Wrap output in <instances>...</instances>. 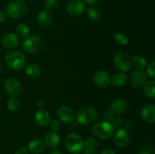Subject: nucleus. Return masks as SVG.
Masks as SVG:
<instances>
[{
  "instance_id": "473e14b6",
  "label": "nucleus",
  "mask_w": 155,
  "mask_h": 154,
  "mask_svg": "<svg viewBox=\"0 0 155 154\" xmlns=\"http://www.w3.org/2000/svg\"><path fill=\"white\" fill-rule=\"evenodd\" d=\"M135 122L133 119H127V121L124 123V129L127 130V131H130V130L133 129L135 127Z\"/></svg>"
},
{
  "instance_id": "9b49d317",
  "label": "nucleus",
  "mask_w": 155,
  "mask_h": 154,
  "mask_svg": "<svg viewBox=\"0 0 155 154\" xmlns=\"http://www.w3.org/2000/svg\"><path fill=\"white\" fill-rule=\"evenodd\" d=\"M57 115L58 119L64 123H69L74 119V114L72 110L66 106H61L58 109Z\"/></svg>"
},
{
  "instance_id": "f8f14e48",
  "label": "nucleus",
  "mask_w": 155,
  "mask_h": 154,
  "mask_svg": "<svg viewBox=\"0 0 155 154\" xmlns=\"http://www.w3.org/2000/svg\"><path fill=\"white\" fill-rule=\"evenodd\" d=\"M94 82L100 88H105L110 84V77L104 71H98L94 75Z\"/></svg>"
},
{
  "instance_id": "c756f323",
  "label": "nucleus",
  "mask_w": 155,
  "mask_h": 154,
  "mask_svg": "<svg viewBox=\"0 0 155 154\" xmlns=\"http://www.w3.org/2000/svg\"><path fill=\"white\" fill-rule=\"evenodd\" d=\"M97 145H98V142L96 139L93 137H89L84 142V146H86V148H95Z\"/></svg>"
},
{
  "instance_id": "ea45409f",
  "label": "nucleus",
  "mask_w": 155,
  "mask_h": 154,
  "mask_svg": "<svg viewBox=\"0 0 155 154\" xmlns=\"http://www.w3.org/2000/svg\"><path fill=\"white\" fill-rule=\"evenodd\" d=\"M83 1L88 5H95V4H97V3L100 2L101 0H83Z\"/></svg>"
},
{
  "instance_id": "4be33fe9",
  "label": "nucleus",
  "mask_w": 155,
  "mask_h": 154,
  "mask_svg": "<svg viewBox=\"0 0 155 154\" xmlns=\"http://www.w3.org/2000/svg\"><path fill=\"white\" fill-rule=\"evenodd\" d=\"M26 73L31 78H36L41 73V69L38 65L30 63L26 67Z\"/></svg>"
},
{
  "instance_id": "bb28decb",
  "label": "nucleus",
  "mask_w": 155,
  "mask_h": 154,
  "mask_svg": "<svg viewBox=\"0 0 155 154\" xmlns=\"http://www.w3.org/2000/svg\"><path fill=\"white\" fill-rule=\"evenodd\" d=\"M20 105V101L16 98V97L12 96L7 101V107L9 110L12 112L17 111L19 109Z\"/></svg>"
},
{
  "instance_id": "f257e3e1",
  "label": "nucleus",
  "mask_w": 155,
  "mask_h": 154,
  "mask_svg": "<svg viewBox=\"0 0 155 154\" xmlns=\"http://www.w3.org/2000/svg\"><path fill=\"white\" fill-rule=\"evenodd\" d=\"M98 113L95 109L89 106L82 107L77 110L76 117L77 122L81 125H89L94 122L96 119Z\"/></svg>"
},
{
  "instance_id": "37998d69",
  "label": "nucleus",
  "mask_w": 155,
  "mask_h": 154,
  "mask_svg": "<svg viewBox=\"0 0 155 154\" xmlns=\"http://www.w3.org/2000/svg\"><path fill=\"white\" fill-rule=\"evenodd\" d=\"M139 154H151V152L148 150H147V149H142V150H141L139 152Z\"/></svg>"
},
{
  "instance_id": "5701e85b",
  "label": "nucleus",
  "mask_w": 155,
  "mask_h": 154,
  "mask_svg": "<svg viewBox=\"0 0 155 154\" xmlns=\"http://www.w3.org/2000/svg\"><path fill=\"white\" fill-rule=\"evenodd\" d=\"M144 94L148 98H154L155 97V82L154 80L148 82L145 84Z\"/></svg>"
},
{
  "instance_id": "c85d7f7f",
  "label": "nucleus",
  "mask_w": 155,
  "mask_h": 154,
  "mask_svg": "<svg viewBox=\"0 0 155 154\" xmlns=\"http://www.w3.org/2000/svg\"><path fill=\"white\" fill-rule=\"evenodd\" d=\"M58 5V0H47L45 3L46 11H53L57 8Z\"/></svg>"
},
{
  "instance_id": "1a4fd4ad",
  "label": "nucleus",
  "mask_w": 155,
  "mask_h": 154,
  "mask_svg": "<svg viewBox=\"0 0 155 154\" xmlns=\"http://www.w3.org/2000/svg\"><path fill=\"white\" fill-rule=\"evenodd\" d=\"M67 11L72 16H79L86 11V6L81 0H71L67 6Z\"/></svg>"
},
{
  "instance_id": "0eeeda50",
  "label": "nucleus",
  "mask_w": 155,
  "mask_h": 154,
  "mask_svg": "<svg viewBox=\"0 0 155 154\" xmlns=\"http://www.w3.org/2000/svg\"><path fill=\"white\" fill-rule=\"evenodd\" d=\"M23 49L28 54H35L41 49L42 46V39L38 36L26 38L22 43Z\"/></svg>"
},
{
  "instance_id": "4468645a",
  "label": "nucleus",
  "mask_w": 155,
  "mask_h": 154,
  "mask_svg": "<svg viewBox=\"0 0 155 154\" xmlns=\"http://www.w3.org/2000/svg\"><path fill=\"white\" fill-rule=\"evenodd\" d=\"M44 143L45 146L51 149H54L58 146L60 143V137L58 134H56L54 131L48 132L44 138Z\"/></svg>"
},
{
  "instance_id": "f704fd0d",
  "label": "nucleus",
  "mask_w": 155,
  "mask_h": 154,
  "mask_svg": "<svg viewBox=\"0 0 155 154\" xmlns=\"http://www.w3.org/2000/svg\"><path fill=\"white\" fill-rule=\"evenodd\" d=\"M61 128V124L60 122H58V120H54L50 123V128H51V131H58Z\"/></svg>"
},
{
  "instance_id": "72a5a7b5",
  "label": "nucleus",
  "mask_w": 155,
  "mask_h": 154,
  "mask_svg": "<svg viewBox=\"0 0 155 154\" xmlns=\"http://www.w3.org/2000/svg\"><path fill=\"white\" fill-rule=\"evenodd\" d=\"M110 124H111L112 126H113L114 128H119L123 125V120L121 118H114V119L111 121Z\"/></svg>"
},
{
  "instance_id": "c03bdc74",
  "label": "nucleus",
  "mask_w": 155,
  "mask_h": 154,
  "mask_svg": "<svg viewBox=\"0 0 155 154\" xmlns=\"http://www.w3.org/2000/svg\"><path fill=\"white\" fill-rule=\"evenodd\" d=\"M2 66L1 63H0V72H1V71H2Z\"/></svg>"
},
{
  "instance_id": "e433bc0d",
  "label": "nucleus",
  "mask_w": 155,
  "mask_h": 154,
  "mask_svg": "<svg viewBox=\"0 0 155 154\" xmlns=\"http://www.w3.org/2000/svg\"><path fill=\"white\" fill-rule=\"evenodd\" d=\"M84 154H98V151L95 149V148H86Z\"/></svg>"
},
{
  "instance_id": "6e6552de",
  "label": "nucleus",
  "mask_w": 155,
  "mask_h": 154,
  "mask_svg": "<svg viewBox=\"0 0 155 154\" xmlns=\"http://www.w3.org/2000/svg\"><path fill=\"white\" fill-rule=\"evenodd\" d=\"M114 141L115 144L120 148L127 146L130 143V135L127 130L124 128H119L114 135Z\"/></svg>"
},
{
  "instance_id": "2f4dec72",
  "label": "nucleus",
  "mask_w": 155,
  "mask_h": 154,
  "mask_svg": "<svg viewBox=\"0 0 155 154\" xmlns=\"http://www.w3.org/2000/svg\"><path fill=\"white\" fill-rule=\"evenodd\" d=\"M115 114L114 113V112L111 110H107L106 111H104V114H103V117L104 119L106 122H110L114 119Z\"/></svg>"
},
{
  "instance_id": "9d476101",
  "label": "nucleus",
  "mask_w": 155,
  "mask_h": 154,
  "mask_svg": "<svg viewBox=\"0 0 155 154\" xmlns=\"http://www.w3.org/2000/svg\"><path fill=\"white\" fill-rule=\"evenodd\" d=\"M4 87L5 91L11 96H17L21 91V86L19 82L15 78H8L5 82Z\"/></svg>"
},
{
  "instance_id": "39448f33",
  "label": "nucleus",
  "mask_w": 155,
  "mask_h": 154,
  "mask_svg": "<svg viewBox=\"0 0 155 154\" xmlns=\"http://www.w3.org/2000/svg\"><path fill=\"white\" fill-rule=\"evenodd\" d=\"M27 5L24 0H12L6 7V14L12 18H19L24 14Z\"/></svg>"
},
{
  "instance_id": "a878e982",
  "label": "nucleus",
  "mask_w": 155,
  "mask_h": 154,
  "mask_svg": "<svg viewBox=\"0 0 155 154\" xmlns=\"http://www.w3.org/2000/svg\"><path fill=\"white\" fill-rule=\"evenodd\" d=\"M16 33L21 38L26 39L30 33V28L25 24H20L16 28Z\"/></svg>"
},
{
  "instance_id": "7c9ffc66",
  "label": "nucleus",
  "mask_w": 155,
  "mask_h": 154,
  "mask_svg": "<svg viewBox=\"0 0 155 154\" xmlns=\"http://www.w3.org/2000/svg\"><path fill=\"white\" fill-rule=\"evenodd\" d=\"M147 72L150 77L152 79L155 78V62L152 60L149 64H147Z\"/></svg>"
},
{
  "instance_id": "dca6fc26",
  "label": "nucleus",
  "mask_w": 155,
  "mask_h": 154,
  "mask_svg": "<svg viewBox=\"0 0 155 154\" xmlns=\"http://www.w3.org/2000/svg\"><path fill=\"white\" fill-rule=\"evenodd\" d=\"M147 75L143 70H137L133 74L132 83L136 88H142L146 83Z\"/></svg>"
},
{
  "instance_id": "aec40b11",
  "label": "nucleus",
  "mask_w": 155,
  "mask_h": 154,
  "mask_svg": "<svg viewBox=\"0 0 155 154\" xmlns=\"http://www.w3.org/2000/svg\"><path fill=\"white\" fill-rule=\"evenodd\" d=\"M45 143L40 139H35L31 140L28 144V150L32 153L39 154L45 150Z\"/></svg>"
},
{
  "instance_id": "4c0bfd02",
  "label": "nucleus",
  "mask_w": 155,
  "mask_h": 154,
  "mask_svg": "<svg viewBox=\"0 0 155 154\" xmlns=\"http://www.w3.org/2000/svg\"><path fill=\"white\" fill-rule=\"evenodd\" d=\"M101 154H116L113 149H110V148H105L102 150Z\"/></svg>"
},
{
  "instance_id": "a18cd8bd",
  "label": "nucleus",
  "mask_w": 155,
  "mask_h": 154,
  "mask_svg": "<svg viewBox=\"0 0 155 154\" xmlns=\"http://www.w3.org/2000/svg\"><path fill=\"white\" fill-rule=\"evenodd\" d=\"M0 129H1V124H0Z\"/></svg>"
},
{
  "instance_id": "c9c22d12",
  "label": "nucleus",
  "mask_w": 155,
  "mask_h": 154,
  "mask_svg": "<svg viewBox=\"0 0 155 154\" xmlns=\"http://www.w3.org/2000/svg\"><path fill=\"white\" fill-rule=\"evenodd\" d=\"M28 153V149L24 146H21L18 148L15 152V154H27Z\"/></svg>"
},
{
  "instance_id": "20e7f679",
  "label": "nucleus",
  "mask_w": 155,
  "mask_h": 154,
  "mask_svg": "<svg viewBox=\"0 0 155 154\" xmlns=\"http://www.w3.org/2000/svg\"><path fill=\"white\" fill-rule=\"evenodd\" d=\"M65 146L70 152L77 154L83 150L84 147V141L78 134L71 133L65 138Z\"/></svg>"
},
{
  "instance_id": "b1692460",
  "label": "nucleus",
  "mask_w": 155,
  "mask_h": 154,
  "mask_svg": "<svg viewBox=\"0 0 155 154\" xmlns=\"http://www.w3.org/2000/svg\"><path fill=\"white\" fill-rule=\"evenodd\" d=\"M132 64L139 70H143L147 66V60L142 56H136L132 59Z\"/></svg>"
},
{
  "instance_id": "6ab92c4d",
  "label": "nucleus",
  "mask_w": 155,
  "mask_h": 154,
  "mask_svg": "<svg viewBox=\"0 0 155 154\" xmlns=\"http://www.w3.org/2000/svg\"><path fill=\"white\" fill-rule=\"evenodd\" d=\"M127 103L124 99H117L110 104V110L115 115H120L127 110Z\"/></svg>"
},
{
  "instance_id": "f03ea898",
  "label": "nucleus",
  "mask_w": 155,
  "mask_h": 154,
  "mask_svg": "<svg viewBox=\"0 0 155 154\" xmlns=\"http://www.w3.org/2000/svg\"><path fill=\"white\" fill-rule=\"evenodd\" d=\"M114 128L110 122L102 121L95 123L92 126V134L95 137L101 140H107L113 135Z\"/></svg>"
},
{
  "instance_id": "79ce46f5",
  "label": "nucleus",
  "mask_w": 155,
  "mask_h": 154,
  "mask_svg": "<svg viewBox=\"0 0 155 154\" xmlns=\"http://www.w3.org/2000/svg\"><path fill=\"white\" fill-rule=\"evenodd\" d=\"M49 154H63L61 151L58 150V149H52L51 152H49Z\"/></svg>"
},
{
  "instance_id": "ddd939ff",
  "label": "nucleus",
  "mask_w": 155,
  "mask_h": 154,
  "mask_svg": "<svg viewBox=\"0 0 155 154\" xmlns=\"http://www.w3.org/2000/svg\"><path fill=\"white\" fill-rule=\"evenodd\" d=\"M142 119L148 124L154 123L155 121V107L153 104H147L142 108L141 113Z\"/></svg>"
},
{
  "instance_id": "393cba45",
  "label": "nucleus",
  "mask_w": 155,
  "mask_h": 154,
  "mask_svg": "<svg viewBox=\"0 0 155 154\" xmlns=\"http://www.w3.org/2000/svg\"><path fill=\"white\" fill-rule=\"evenodd\" d=\"M89 18L94 22H98L101 18V12L98 8L90 7L87 11Z\"/></svg>"
},
{
  "instance_id": "58836bf2",
  "label": "nucleus",
  "mask_w": 155,
  "mask_h": 154,
  "mask_svg": "<svg viewBox=\"0 0 155 154\" xmlns=\"http://www.w3.org/2000/svg\"><path fill=\"white\" fill-rule=\"evenodd\" d=\"M6 14L5 12H4L3 11H0V24L3 23L5 21V20L6 19Z\"/></svg>"
},
{
  "instance_id": "a19ab883",
  "label": "nucleus",
  "mask_w": 155,
  "mask_h": 154,
  "mask_svg": "<svg viewBox=\"0 0 155 154\" xmlns=\"http://www.w3.org/2000/svg\"><path fill=\"white\" fill-rule=\"evenodd\" d=\"M45 101H44V100H39V101H38V106H39V107H43L44 106H45Z\"/></svg>"
},
{
  "instance_id": "423d86ee",
  "label": "nucleus",
  "mask_w": 155,
  "mask_h": 154,
  "mask_svg": "<svg viewBox=\"0 0 155 154\" xmlns=\"http://www.w3.org/2000/svg\"><path fill=\"white\" fill-rule=\"evenodd\" d=\"M114 63L119 70L128 72L132 66L131 57L125 51L117 52L114 56Z\"/></svg>"
},
{
  "instance_id": "412c9836",
  "label": "nucleus",
  "mask_w": 155,
  "mask_h": 154,
  "mask_svg": "<svg viewBox=\"0 0 155 154\" xmlns=\"http://www.w3.org/2000/svg\"><path fill=\"white\" fill-rule=\"evenodd\" d=\"M127 80V76L124 73L118 72L114 74L111 78V84L115 87H120L124 85Z\"/></svg>"
},
{
  "instance_id": "2eb2a0df",
  "label": "nucleus",
  "mask_w": 155,
  "mask_h": 154,
  "mask_svg": "<svg viewBox=\"0 0 155 154\" xmlns=\"http://www.w3.org/2000/svg\"><path fill=\"white\" fill-rule=\"evenodd\" d=\"M2 45L7 48H13L19 43L18 36L13 33H8L5 35L2 39Z\"/></svg>"
},
{
  "instance_id": "cd10ccee",
  "label": "nucleus",
  "mask_w": 155,
  "mask_h": 154,
  "mask_svg": "<svg viewBox=\"0 0 155 154\" xmlns=\"http://www.w3.org/2000/svg\"><path fill=\"white\" fill-rule=\"evenodd\" d=\"M114 39L116 40V42H117L118 44L122 45H126L127 43H128V39H127V36L125 35H124L123 33H117L115 34Z\"/></svg>"
},
{
  "instance_id": "7ed1b4c3",
  "label": "nucleus",
  "mask_w": 155,
  "mask_h": 154,
  "mask_svg": "<svg viewBox=\"0 0 155 154\" xmlns=\"http://www.w3.org/2000/svg\"><path fill=\"white\" fill-rule=\"evenodd\" d=\"M5 63L8 67L13 69H22L26 64V57L18 51H12L5 55Z\"/></svg>"
},
{
  "instance_id": "f3484780",
  "label": "nucleus",
  "mask_w": 155,
  "mask_h": 154,
  "mask_svg": "<svg viewBox=\"0 0 155 154\" xmlns=\"http://www.w3.org/2000/svg\"><path fill=\"white\" fill-rule=\"evenodd\" d=\"M51 21H52V17L51 13L48 11L43 10L41 11L37 15V23L40 27H48L51 25Z\"/></svg>"
},
{
  "instance_id": "a211bd4d",
  "label": "nucleus",
  "mask_w": 155,
  "mask_h": 154,
  "mask_svg": "<svg viewBox=\"0 0 155 154\" xmlns=\"http://www.w3.org/2000/svg\"><path fill=\"white\" fill-rule=\"evenodd\" d=\"M51 116L49 113L45 110H40L35 114V120L39 126L45 127L49 123Z\"/></svg>"
}]
</instances>
